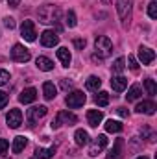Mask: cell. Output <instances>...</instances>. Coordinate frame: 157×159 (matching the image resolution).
<instances>
[{
    "label": "cell",
    "instance_id": "12",
    "mask_svg": "<svg viewBox=\"0 0 157 159\" xmlns=\"http://www.w3.org/2000/svg\"><path fill=\"white\" fill-rule=\"evenodd\" d=\"M107 159H124V139H117L113 148L109 150Z\"/></svg>",
    "mask_w": 157,
    "mask_h": 159
},
{
    "label": "cell",
    "instance_id": "4",
    "mask_svg": "<svg viewBox=\"0 0 157 159\" xmlns=\"http://www.w3.org/2000/svg\"><path fill=\"white\" fill-rule=\"evenodd\" d=\"M78 122V119H76V115L74 113H69V111H59L57 113V117L52 120V128L54 129H57V128H61L63 124H69V126H72V124H76Z\"/></svg>",
    "mask_w": 157,
    "mask_h": 159
},
{
    "label": "cell",
    "instance_id": "41",
    "mask_svg": "<svg viewBox=\"0 0 157 159\" xmlns=\"http://www.w3.org/2000/svg\"><path fill=\"white\" fill-rule=\"evenodd\" d=\"M102 2H104V4H109V2H111V0H102Z\"/></svg>",
    "mask_w": 157,
    "mask_h": 159
},
{
    "label": "cell",
    "instance_id": "30",
    "mask_svg": "<svg viewBox=\"0 0 157 159\" xmlns=\"http://www.w3.org/2000/svg\"><path fill=\"white\" fill-rule=\"evenodd\" d=\"M76 24H78V20H76V13L70 9V11L67 13V26H69V28H74Z\"/></svg>",
    "mask_w": 157,
    "mask_h": 159
},
{
    "label": "cell",
    "instance_id": "25",
    "mask_svg": "<svg viewBox=\"0 0 157 159\" xmlns=\"http://www.w3.org/2000/svg\"><path fill=\"white\" fill-rule=\"evenodd\" d=\"M94 102H96V106L105 107V106L109 104V93H105V91H98V94L94 96Z\"/></svg>",
    "mask_w": 157,
    "mask_h": 159
},
{
    "label": "cell",
    "instance_id": "11",
    "mask_svg": "<svg viewBox=\"0 0 157 159\" xmlns=\"http://www.w3.org/2000/svg\"><path fill=\"white\" fill-rule=\"evenodd\" d=\"M46 111H48V107H46V106H35V107H32V109L28 111V120H30V126H34V124H35L39 119H43V117L46 115Z\"/></svg>",
    "mask_w": 157,
    "mask_h": 159
},
{
    "label": "cell",
    "instance_id": "35",
    "mask_svg": "<svg viewBox=\"0 0 157 159\" xmlns=\"http://www.w3.org/2000/svg\"><path fill=\"white\" fill-rule=\"evenodd\" d=\"M7 148H9V143L6 139H0V154H6Z\"/></svg>",
    "mask_w": 157,
    "mask_h": 159
},
{
    "label": "cell",
    "instance_id": "16",
    "mask_svg": "<svg viewBox=\"0 0 157 159\" xmlns=\"http://www.w3.org/2000/svg\"><path fill=\"white\" fill-rule=\"evenodd\" d=\"M135 109H137L139 113H144V115H154L157 107H155V104H154L152 100H142V102H141Z\"/></svg>",
    "mask_w": 157,
    "mask_h": 159
},
{
    "label": "cell",
    "instance_id": "31",
    "mask_svg": "<svg viewBox=\"0 0 157 159\" xmlns=\"http://www.w3.org/2000/svg\"><path fill=\"white\" fill-rule=\"evenodd\" d=\"M148 15H150V19H157V2L155 0H152L148 4Z\"/></svg>",
    "mask_w": 157,
    "mask_h": 159
},
{
    "label": "cell",
    "instance_id": "6",
    "mask_svg": "<svg viewBox=\"0 0 157 159\" xmlns=\"http://www.w3.org/2000/svg\"><path fill=\"white\" fill-rule=\"evenodd\" d=\"M11 59L17 61V63H26V61H30V50L24 48L22 44H13V48H11Z\"/></svg>",
    "mask_w": 157,
    "mask_h": 159
},
{
    "label": "cell",
    "instance_id": "13",
    "mask_svg": "<svg viewBox=\"0 0 157 159\" xmlns=\"http://www.w3.org/2000/svg\"><path fill=\"white\" fill-rule=\"evenodd\" d=\"M139 59H141L142 65H150L155 59V52L152 48H148V46H141L139 48Z\"/></svg>",
    "mask_w": 157,
    "mask_h": 159
},
{
    "label": "cell",
    "instance_id": "20",
    "mask_svg": "<svg viewBox=\"0 0 157 159\" xmlns=\"http://www.w3.org/2000/svg\"><path fill=\"white\" fill-rule=\"evenodd\" d=\"M111 87H113V91L122 93V91L128 87V80L124 78V76H113V78H111Z\"/></svg>",
    "mask_w": 157,
    "mask_h": 159
},
{
    "label": "cell",
    "instance_id": "29",
    "mask_svg": "<svg viewBox=\"0 0 157 159\" xmlns=\"http://www.w3.org/2000/svg\"><path fill=\"white\" fill-rule=\"evenodd\" d=\"M124 69H126V59H124V57H117V59L113 61V72H118V74H120Z\"/></svg>",
    "mask_w": 157,
    "mask_h": 159
},
{
    "label": "cell",
    "instance_id": "33",
    "mask_svg": "<svg viewBox=\"0 0 157 159\" xmlns=\"http://www.w3.org/2000/svg\"><path fill=\"white\" fill-rule=\"evenodd\" d=\"M4 26H6V28H9V30H13V28H15V19L6 17V19H4Z\"/></svg>",
    "mask_w": 157,
    "mask_h": 159
},
{
    "label": "cell",
    "instance_id": "17",
    "mask_svg": "<svg viewBox=\"0 0 157 159\" xmlns=\"http://www.w3.org/2000/svg\"><path fill=\"white\" fill-rule=\"evenodd\" d=\"M102 120H104V113L98 111V109H91V111L87 113V122H89V126H92V128H96Z\"/></svg>",
    "mask_w": 157,
    "mask_h": 159
},
{
    "label": "cell",
    "instance_id": "42",
    "mask_svg": "<svg viewBox=\"0 0 157 159\" xmlns=\"http://www.w3.org/2000/svg\"><path fill=\"white\" fill-rule=\"evenodd\" d=\"M137 159H148V157L146 156H141V157H137Z\"/></svg>",
    "mask_w": 157,
    "mask_h": 159
},
{
    "label": "cell",
    "instance_id": "27",
    "mask_svg": "<svg viewBox=\"0 0 157 159\" xmlns=\"http://www.w3.org/2000/svg\"><path fill=\"white\" fill-rule=\"evenodd\" d=\"M105 131L107 133H118V131H122V124L118 122V120H107L105 122Z\"/></svg>",
    "mask_w": 157,
    "mask_h": 159
},
{
    "label": "cell",
    "instance_id": "36",
    "mask_svg": "<svg viewBox=\"0 0 157 159\" xmlns=\"http://www.w3.org/2000/svg\"><path fill=\"white\" fill-rule=\"evenodd\" d=\"M6 104H7V94L4 91H0V109H4Z\"/></svg>",
    "mask_w": 157,
    "mask_h": 159
},
{
    "label": "cell",
    "instance_id": "1",
    "mask_svg": "<svg viewBox=\"0 0 157 159\" xmlns=\"http://www.w3.org/2000/svg\"><path fill=\"white\" fill-rule=\"evenodd\" d=\"M61 19V11L57 6H52V4H46L39 9V20L44 24H54Z\"/></svg>",
    "mask_w": 157,
    "mask_h": 159
},
{
    "label": "cell",
    "instance_id": "38",
    "mask_svg": "<svg viewBox=\"0 0 157 159\" xmlns=\"http://www.w3.org/2000/svg\"><path fill=\"white\" fill-rule=\"evenodd\" d=\"M72 87V83L69 81V80H61V89H65V91H69Z\"/></svg>",
    "mask_w": 157,
    "mask_h": 159
},
{
    "label": "cell",
    "instance_id": "9",
    "mask_svg": "<svg viewBox=\"0 0 157 159\" xmlns=\"http://www.w3.org/2000/svg\"><path fill=\"white\" fill-rule=\"evenodd\" d=\"M41 43H43V46L52 48V46H56V44L59 43V35H57L54 30H44V32L41 34Z\"/></svg>",
    "mask_w": 157,
    "mask_h": 159
},
{
    "label": "cell",
    "instance_id": "14",
    "mask_svg": "<svg viewBox=\"0 0 157 159\" xmlns=\"http://www.w3.org/2000/svg\"><path fill=\"white\" fill-rule=\"evenodd\" d=\"M35 98H37V89H34V87H28L19 94L20 104H32V102H35Z\"/></svg>",
    "mask_w": 157,
    "mask_h": 159
},
{
    "label": "cell",
    "instance_id": "3",
    "mask_svg": "<svg viewBox=\"0 0 157 159\" xmlns=\"http://www.w3.org/2000/svg\"><path fill=\"white\" fill-rule=\"evenodd\" d=\"M94 48H96V56H98L100 59H104V57H107V56L111 54L113 43H111L109 37L100 35V37H96V41H94Z\"/></svg>",
    "mask_w": 157,
    "mask_h": 159
},
{
    "label": "cell",
    "instance_id": "19",
    "mask_svg": "<svg viewBox=\"0 0 157 159\" xmlns=\"http://www.w3.org/2000/svg\"><path fill=\"white\" fill-rule=\"evenodd\" d=\"M26 144H28V141H26V137H24V135H19V137H15V139H13V144H11V150H13V154H20V152L26 148Z\"/></svg>",
    "mask_w": 157,
    "mask_h": 159
},
{
    "label": "cell",
    "instance_id": "23",
    "mask_svg": "<svg viewBox=\"0 0 157 159\" xmlns=\"http://www.w3.org/2000/svg\"><path fill=\"white\" fill-rule=\"evenodd\" d=\"M74 141H76L78 146H85V144H89V133H87L85 129H78V131L74 133Z\"/></svg>",
    "mask_w": 157,
    "mask_h": 159
},
{
    "label": "cell",
    "instance_id": "2",
    "mask_svg": "<svg viewBox=\"0 0 157 159\" xmlns=\"http://www.w3.org/2000/svg\"><path fill=\"white\" fill-rule=\"evenodd\" d=\"M131 9H133V0H117V11H118L120 20H122V26L129 24Z\"/></svg>",
    "mask_w": 157,
    "mask_h": 159
},
{
    "label": "cell",
    "instance_id": "39",
    "mask_svg": "<svg viewBox=\"0 0 157 159\" xmlns=\"http://www.w3.org/2000/svg\"><path fill=\"white\" fill-rule=\"evenodd\" d=\"M19 4H20V0H7L9 7H19Z\"/></svg>",
    "mask_w": 157,
    "mask_h": 159
},
{
    "label": "cell",
    "instance_id": "24",
    "mask_svg": "<svg viewBox=\"0 0 157 159\" xmlns=\"http://www.w3.org/2000/svg\"><path fill=\"white\" fill-rule=\"evenodd\" d=\"M141 93H142V89H141V85H131V87L128 89V94H126V98H128V102H133V100H137V98L141 96Z\"/></svg>",
    "mask_w": 157,
    "mask_h": 159
},
{
    "label": "cell",
    "instance_id": "10",
    "mask_svg": "<svg viewBox=\"0 0 157 159\" xmlns=\"http://www.w3.org/2000/svg\"><path fill=\"white\" fill-rule=\"evenodd\" d=\"M105 146H107V137L102 133V135H98V137L94 139L92 146L89 148V156H92V157H94V156H98V154H100V152H102Z\"/></svg>",
    "mask_w": 157,
    "mask_h": 159
},
{
    "label": "cell",
    "instance_id": "40",
    "mask_svg": "<svg viewBox=\"0 0 157 159\" xmlns=\"http://www.w3.org/2000/svg\"><path fill=\"white\" fill-rule=\"evenodd\" d=\"M118 115H120V117H128L129 113H128V109H124V107H118Z\"/></svg>",
    "mask_w": 157,
    "mask_h": 159
},
{
    "label": "cell",
    "instance_id": "18",
    "mask_svg": "<svg viewBox=\"0 0 157 159\" xmlns=\"http://www.w3.org/2000/svg\"><path fill=\"white\" fill-rule=\"evenodd\" d=\"M56 94H57L56 85H54L52 81H44V83H43V96H44L46 100H54Z\"/></svg>",
    "mask_w": 157,
    "mask_h": 159
},
{
    "label": "cell",
    "instance_id": "34",
    "mask_svg": "<svg viewBox=\"0 0 157 159\" xmlns=\"http://www.w3.org/2000/svg\"><path fill=\"white\" fill-rule=\"evenodd\" d=\"M128 63H129V69H131V70H137V69H139V63H137V59H135L133 56L128 57Z\"/></svg>",
    "mask_w": 157,
    "mask_h": 159
},
{
    "label": "cell",
    "instance_id": "26",
    "mask_svg": "<svg viewBox=\"0 0 157 159\" xmlns=\"http://www.w3.org/2000/svg\"><path fill=\"white\" fill-rule=\"evenodd\" d=\"M85 85H87V89H91V91H98V89L102 87V80L98 78V76H89L87 81H85Z\"/></svg>",
    "mask_w": 157,
    "mask_h": 159
},
{
    "label": "cell",
    "instance_id": "21",
    "mask_svg": "<svg viewBox=\"0 0 157 159\" xmlns=\"http://www.w3.org/2000/svg\"><path fill=\"white\" fill-rule=\"evenodd\" d=\"M57 59L61 61V65H63V67H69V65H70V61H72V56H70L69 48L61 46V48L57 50Z\"/></svg>",
    "mask_w": 157,
    "mask_h": 159
},
{
    "label": "cell",
    "instance_id": "5",
    "mask_svg": "<svg viewBox=\"0 0 157 159\" xmlns=\"http://www.w3.org/2000/svg\"><path fill=\"white\" fill-rule=\"evenodd\" d=\"M85 100H87V96H85L81 91H72V93H69L67 98H65V102H67V106H69L70 109L81 107V106L85 104Z\"/></svg>",
    "mask_w": 157,
    "mask_h": 159
},
{
    "label": "cell",
    "instance_id": "32",
    "mask_svg": "<svg viewBox=\"0 0 157 159\" xmlns=\"http://www.w3.org/2000/svg\"><path fill=\"white\" fill-rule=\"evenodd\" d=\"M9 72L7 70H4V69H0V85H6V83H9Z\"/></svg>",
    "mask_w": 157,
    "mask_h": 159
},
{
    "label": "cell",
    "instance_id": "15",
    "mask_svg": "<svg viewBox=\"0 0 157 159\" xmlns=\"http://www.w3.org/2000/svg\"><path fill=\"white\" fill-rule=\"evenodd\" d=\"M35 65H37V69L43 70V72H50V70L54 69V61H52L50 57H46V56H39V57L35 59Z\"/></svg>",
    "mask_w": 157,
    "mask_h": 159
},
{
    "label": "cell",
    "instance_id": "37",
    "mask_svg": "<svg viewBox=\"0 0 157 159\" xmlns=\"http://www.w3.org/2000/svg\"><path fill=\"white\" fill-rule=\"evenodd\" d=\"M85 44H87V41H85V39H74V46H76L78 50H83V48H85Z\"/></svg>",
    "mask_w": 157,
    "mask_h": 159
},
{
    "label": "cell",
    "instance_id": "28",
    "mask_svg": "<svg viewBox=\"0 0 157 159\" xmlns=\"http://www.w3.org/2000/svg\"><path fill=\"white\" fill-rule=\"evenodd\" d=\"M144 89H146V93H148L150 96H155L157 94V85H155V81H154L152 78L144 80Z\"/></svg>",
    "mask_w": 157,
    "mask_h": 159
},
{
    "label": "cell",
    "instance_id": "22",
    "mask_svg": "<svg viewBox=\"0 0 157 159\" xmlns=\"http://www.w3.org/2000/svg\"><path fill=\"white\" fill-rule=\"evenodd\" d=\"M56 154V148H35V159H52Z\"/></svg>",
    "mask_w": 157,
    "mask_h": 159
},
{
    "label": "cell",
    "instance_id": "7",
    "mask_svg": "<svg viewBox=\"0 0 157 159\" xmlns=\"http://www.w3.org/2000/svg\"><path fill=\"white\" fill-rule=\"evenodd\" d=\"M20 34H22V37L26 41H35L37 37V34H35V24H34V20H24L22 22V26H20Z\"/></svg>",
    "mask_w": 157,
    "mask_h": 159
},
{
    "label": "cell",
    "instance_id": "8",
    "mask_svg": "<svg viewBox=\"0 0 157 159\" xmlns=\"http://www.w3.org/2000/svg\"><path fill=\"white\" fill-rule=\"evenodd\" d=\"M6 122L9 128H19L22 124V111L20 109H9V113L6 115Z\"/></svg>",
    "mask_w": 157,
    "mask_h": 159
}]
</instances>
